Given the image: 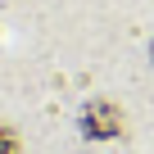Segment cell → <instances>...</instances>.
Segmentation results:
<instances>
[{
  "instance_id": "cell-1",
  "label": "cell",
  "mask_w": 154,
  "mask_h": 154,
  "mask_svg": "<svg viewBox=\"0 0 154 154\" xmlns=\"http://www.w3.org/2000/svg\"><path fill=\"white\" fill-rule=\"evenodd\" d=\"M82 131H86L91 140H113V136L122 131V113H118L109 100H91V104L82 109Z\"/></svg>"
},
{
  "instance_id": "cell-2",
  "label": "cell",
  "mask_w": 154,
  "mask_h": 154,
  "mask_svg": "<svg viewBox=\"0 0 154 154\" xmlns=\"http://www.w3.org/2000/svg\"><path fill=\"white\" fill-rule=\"evenodd\" d=\"M0 154H18V131L14 127H0Z\"/></svg>"
},
{
  "instance_id": "cell-3",
  "label": "cell",
  "mask_w": 154,
  "mask_h": 154,
  "mask_svg": "<svg viewBox=\"0 0 154 154\" xmlns=\"http://www.w3.org/2000/svg\"><path fill=\"white\" fill-rule=\"evenodd\" d=\"M149 50H154V45H149Z\"/></svg>"
}]
</instances>
